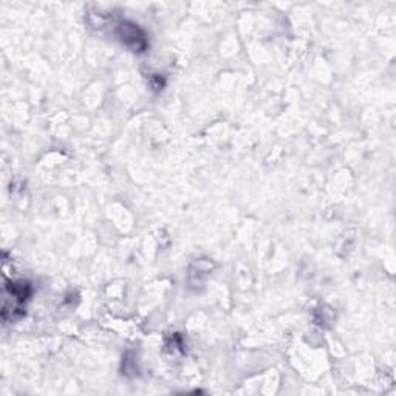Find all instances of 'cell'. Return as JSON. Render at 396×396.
I'll return each instance as SVG.
<instances>
[{
	"instance_id": "6da1fadb",
	"label": "cell",
	"mask_w": 396,
	"mask_h": 396,
	"mask_svg": "<svg viewBox=\"0 0 396 396\" xmlns=\"http://www.w3.org/2000/svg\"><path fill=\"white\" fill-rule=\"evenodd\" d=\"M118 34L123 43H126V46L133 51H144L146 47H148V41H146L144 33L135 23L123 22L119 25Z\"/></svg>"
}]
</instances>
